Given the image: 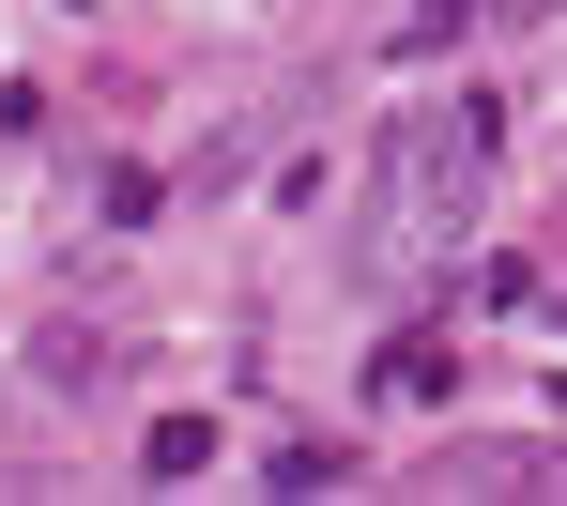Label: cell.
Returning a JSON list of instances; mask_svg holds the SVG:
<instances>
[{"label": "cell", "mask_w": 567, "mask_h": 506, "mask_svg": "<svg viewBox=\"0 0 567 506\" xmlns=\"http://www.w3.org/2000/svg\"><path fill=\"white\" fill-rule=\"evenodd\" d=\"M138 461H154V476H199V461H215V414H154V445H138Z\"/></svg>", "instance_id": "cell-4"}, {"label": "cell", "mask_w": 567, "mask_h": 506, "mask_svg": "<svg viewBox=\"0 0 567 506\" xmlns=\"http://www.w3.org/2000/svg\"><path fill=\"white\" fill-rule=\"evenodd\" d=\"M553 414H567V369H553Z\"/></svg>", "instance_id": "cell-6"}, {"label": "cell", "mask_w": 567, "mask_h": 506, "mask_svg": "<svg viewBox=\"0 0 567 506\" xmlns=\"http://www.w3.org/2000/svg\"><path fill=\"white\" fill-rule=\"evenodd\" d=\"M369 384H383V400H445V384H461V353H445V322H399Z\"/></svg>", "instance_id": "cell-3"}, {"label": "cell", "mask_w": 567, "mask_h": 506, "mask_svg": "<svg viewBox=\"0 0 567 506\" xmlns=\"http://www.w3.org/2000/svg\"><path fill=\"white\" fill-rule=\"evenodd\" d=\"M491 123H506L491 93H475V107H445V123H383V200H369V261H430V246H445V230L475 215Z\"/></svg>", "instance_id": "cell-1"}, {"label": "cell", "mask_w": 567, "mask_h": 506, "mask_svg": "<svg viewBox=\"0 0 567 506\" xmlns=\"http://www.w3.org/2000/svg\"><path fill=\"white\" fill-rule=\"evenodd\" d=\"M461 16H475V0H414V31H399V62H430V47H445Z\"/></svg>", "instance_id": "cell-5"}, {"label": "cell", "mask_w": 567, "mask_h": 506, "mask_svg": "<svg viewBox=\"0 0 567 506\" xmlns=\"http://www.w3.org/2000/svg\"><path fill=\"white\" fill-rule=\"evenodd\" d=\"M430 492H567V461H553V445H445Z\"/></svg>", "instance_id": "cell-2"}]
</instances>
